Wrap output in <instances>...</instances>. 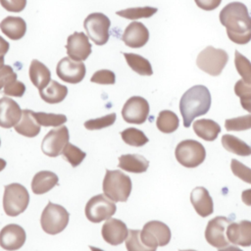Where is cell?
Wrapping results in <instances>:
<instances>
[{
    "mask_svg": "<svg viewBox=\"0 0 251 251\" xmlns=\"http://www.w3.org/2000/svg\"><path fill=\"white\" fill-rule=\"evenodd\" d=\"M219 18L232 42L246 44L251 40V16L243 3L231 2L226 5Z\"/></svg>",
    "mask_w": 251,
    "mask_h": 251,
    "instance_id": "1",
    "label": "cell"
},
{
    "mask_svg": "<svg viewBox=\"0 0 251 251\" xmlns=\"http://www.w3.org/2000/svg\"><path fill=\"white\" fill-rule=\"evenodd\" d=\"M211 102L210 91L204 85H194L186 90L179 101L183 126L188 127L195 118L205 115L211 107Z\"/></svg>",
    "mask_w": 251,
    "mask_h": 251,
    "instance_id": "2",
    "label": "cell"
},
{
    "mask_svg": "<svg viewBox=\"0 0 251 251\" xmlns=\"http://www.w3.org/2000/svg\"><path fill=\"white\" fill-rule=\"evenodd\" d=\"M130 177L119 170H107L103 179V192L114 202H126L131 192Z\"/></svg>",
    "mask_w": 251,
    "mask_h": 251,
    "instance_id": "3",
    "label": "cell"
},
{
    "mask_svg": "<svg viewBox=\"0 0 251 251\" xmlns=\"http://www.w3.org/2000/svg\"><path fill=\"white\" fill-rule=\"evenodd\" d=\"M29 203L27 189L17 182L8 184L4 188L3 208L6 215L17 217L25 211Z\"/></svg>",
    "mask_w": 251,
    "mask_h": 251,
    "instance_id": "4",
    "label": "cell"
},
{
    "mask_svg": "<svg viewBox=\"0 0 251 251\" xmlns=\"http://www.w3.org/2000/svg\"><path fill=\"white\" fill-rule=\"evenodd\" d=\"M69 218L70 214L63 206L48 202L41 214L40 225L46 233L55 235L67 227Z\"/></svg>",
    "mask_w": 251,
    "mask_h": 251,
    "instance_id": "5",
    "label": "cell"
},
{
    "mask_svg": "<svg viewBox=\"0 0 251 251\" xmlns=\"http://www.w3.org/2000/svg\"><path fill=\"white\" fill-rule=\"evenodd\" d=\"M176 161L185 168H196L201 165L206 158L204 146L193 139L180 141L175 150Z\"/></svg>",
    "mask_w": 251,
    "mask_h": 251,
    "instance_id": "6",
    "label": "cell"
},
{
    "mask_svg": "<svg viewBox=\"0 0 251 251\" xmlns=\"http://www.w3.org/2000/svg\"><path fill=\"white\" fill-rule=\"evenodd\" d=\"M227 60L228 55L225 50L208 46L198 54L196 65L201 71L217 76L226 67Z\"/></svg>",
    "mask_w": 251,
    "mask_h": 251,
    "instance_id": "7",
    "label": "cell"
},
{
    "mask_svg": "<svg viewBox=\"0 0 251 251\" xmlns=\"http://www.w3.org/2000/svg\"><path fill=\"white\" fill-rule=\"evenodd\" d=\"M110 25V19L102 13H91L83 22L88 38L97 45H104L108 41Z\"/></svg>",
    "mask_w": 251,
    "mask_h": 251,
    "instance_id": "8",
    "label": "cell"
},
{
    "mask_svg": "<svg viewBox=\"0 0 251 251\" xmlns=\"http://www.w3.org/2000/svg\"><path fill=\"white\" fill-rule=\"evenodd\" d=\"M172 237L170 227L163 222L150 221L143 226L140 232L141 241L150 248L166 246Z\"/></svg>",
    "mask_w": 251,
    "mask_h": 251,
    "instance_id": "9",
    "label": "cell"
},
{
    "mask_svg": "<svg viewBox=\"0 0 251 251\" xmlns=\"http://www.w3.org/2000/svg\"><path fill=\"white\" fill-rule=\"evenodd\" d=\"M117 210L114 201L107 198L104 194L91 197L85 205V216L92 223H100L110 219Z\"/></svg>",
    "mask_w": 251,
    "mask_h": 251,
    "instance_id": "10",
    "label": "cell"
},
{
    "mask_svg": "<svg viewBox=\"0 0 251 251\" xmlns=\"http://www.w3.org/2000/svg\"><path fill=\"white\" fill-rule=\"evenodd\" d=\"M70 134L66 126L49 130L41 142V150L48 157H57L69 143Z\"/></svg>",
    "mask_w": 251,
    "mask_h": 251,
    "instance_id": "11",
    "label": "cell"
},
{
    "mask_svg": "<svg viewBox=\"0 0 251 251\" xmlns=\"http://www.w3.org/2000/svg\"><path fill=\"white\" fill-rule=\"evenodd\" d=\"M149 111L150 107L146 99L141 96H132L124 104L122 116L128 124L141 125L147 120Z\"/></svg>",
    "mask_w": 251,
    "mask_h": 251,
    "instance_id": "12",
    "label": "cell"
},
{
    "mask_svg": "<svg viewBox=\"0 0 251 251\" xmlns=\"http://www.w3.org/2000/svg\"><path fill=\"white\" fill-rule=\"evenodd\" d=\"M232 221L224 216H217L210 220L205 229V238L207 242L216 248H223L228 245V240L225 231Z\"/></svg>",
    "mask_w": 251,
    "mask_h": 251,
    "instance_id": "13",
    "label": "cell"
},
{
    "mask_svg": "<svg viewBox=\"0 0 251 251\" xmlns=\"http://www.w3.org/2000/svg\"><path fill=\"white\" fill-rule=\"evenodd\" d=\"M56 73L59 78L68 83H78L85 76V65L81 62L74 61L69 57L62 58L57 64Z\"/></svg>",
    "mask_w": 251,
    "mask_h": 251,
    "instance_id": "14",
    "label": "cell"
},
{
    "mask_svg": "<svg viewBox=\"0 0 251 251\" xmlns=\"http://www.w3.org/2000/svg\"><path fill=\"white\" fill-rule=\"evenodd\" d=\"M67 54L74 61L81 62L91 54V44L88 36L83 32H74L67 39Z\"/></svg>",
    "mask_w": 251,
    "mask_h": 251,
    "instance_id": "15",
    "label": "cell"
},
{
    "mask_svg": "<svg viewBox=\"0 0 251 251\" xmlns=\"http://www.w3.org/2000/svg\"><path fill=\"white\" fill-rule=\"evenodd\" d=\"M25 229L16 224L5 226L0 230V246L7 251H16L25 242Z\"/></svg>",
    "mask_w": 251,
    "mask_h": 251,
    "instance_id": "16",
    "label": "cell"
},
{
    "mask_svg": "<svg viewBox=\"0 0 251 251\" xmlns=\"http://www.w3.org/2000/svg\"><path fill=\"white\" fill-rule=\"evenodd\" d=\"M103 239L111 245H119L126 239L128 229L126 225L119 219H108L102 226Z\"/></svg>",
    "mask_w": 251,
    "mask_h": 251,
    "instance_id": "17",
    "label": "cell"
},
{
    "mask_svg": "<svg viewBox=\"0 0 251 251\" xmlns=\"http://www.w3.org/2000/svg\"><path fill=\"white\" fill-rule=\"evenodd\" d=\"M227 240L243 247L251 246V222L242 220L239 223H230L226 230Z\"/></svg>",
    "mask_w": 251,
    "mask_h": 251,
    "instance_id": "18",
    "label": "cell"
},
{
    "mask_svg": "<svg viewBox=\"0 0 251 251\" xmlns=\"http://www.w3.org/2000/svg\"><path fill=\"white\" fill-rule=\"evenodd\" d=\"M20 105L9 97L0 98V126L10 128L15 126L22 118Z\"/></svg>",
    "mask_w": 251,
    "mask_h": 251,
    "instance_id": "19",
    "label": "cell"
},
{
    "mask_svg": "<svg viewBox=\"0 0 251 251\" xmlns=\"http://www.w3.org/2000/svg\"><path fill=\"white\" fill-rule=\"evenodd\" d=\"M149 39V31L147 27L139 22L130 23L125 29L122 40L131 48L143 47Z\"/></svg>",
    "mask_w": 251,
    "mask_h": 251,
    "instance_id": "20",
    "label": "cell"
},
{
    "mask_svg": "<svg viewBox=\"0 0 251 251\" xmlns=\"http://www.w3.org/2000/svg\"><path fill=\"white\" fill-rule=\"evenodd\" d=\"M190 202L196 213L203 218L210 216L214 211L212 197L209 191L203 186L193 188L190 193Z\"/></svg>",
    "mask_w": 251,
    "mask_h": 251,
    "instance_id": "21",
    "label": "cell"
},
{
    "mask_svg": "<svg viewBox=\"0 0 251 251\" xmlns=\"http://www.w3.org/2000/svg\"><path fill=\"white\" fill-rule=\"evenodd\" d=\"M1 31L12 40H19L26 31L25 21L21 17L8 16L0 23Z\"/></svg>",
    "mask_w": 251,
    "mask_h": 251,
    "instance_id": "22",
    "label": "cell"
},
{
    "mask_svg": "<svg viewBox=\"0 0 251 251\" xmlns=\"http://www.w3.org/2000/svg\"><path fill=\"white\" fill-rule=\"evenodd\" d=\"M58 176L50 171H40L36 173L31 180V189L34 194L40 195L50 191L58 184Z\"/></svg>",
    "mask_w": 251,
    "mask_h": 251,
    "instance_id": "23",
    "label": "cell"
},
{
    "mask_svg": "<svg viewBox=\"0 0 251 251\" xmlns=\"http://www.w3.org/2000/svg\"><path fill=\"white\" fill-rule=\"evenodd\" d=\"M40 125L37 123L34 112L28 109L23 110L20 122L14 126L15 130L24 136L34 137L40 132Z\"/></svg>",
    "mask_w": 251,
    "mask_h": 251,
    "instance_id": "24",
    "label": "cell"
},
{
    "mask_svg": "<svg viewBox=\"0 0 251 251\" xmlns=\"http://www.w3.org/2000/svg\"><path fill=\"white\" fill-rule=\"evenodd\" d=\"M28 75L32 84L38 90L46 87L51 81V73L49 69L43 63L36 59H33L31 61Z\"/></svg>",
    "mask_w": 251,
    "mask_h": 251,
    "instance_id": "25",
    "label": "cell"
},
{
    "mask_svg": "<svg viewBox=\"0 0 251 251\" xmlns=\"http://www.w3.org/2000/svg\"><path fill=\"white\" fill-rule=\"evenodd\" d=\"M118 166L126 172L141 174L147 171L149 161L139 154H125L119 157Z\"/></svg>",
    "mask_w": 251,
    "mask_h": 251,
    "instance_id": "26",
    "label": "cell"
},
{
    "mask_svg": "<svg viewBox=\"0 0 251 251\" xmlns=\"http://www.w3.org/2000/svg\"><path fill=\"white\" fill-rule=\"evenodd\" d=\"M193 130L200 138L206 141H214L221 132V126L215 121L201 119L194 122Z\"/></svg>",
    "mask_w": 251,
    "mask_h": 251,
    "instance_id": "27",
    "label": "cell"
},
{
    "mask_svg": "<svg viewBox=\"0 0 251 251\" xmlns=\"http://www.w3.org/2000/svg\"><path fill=\"white\" fill-rule=\"evenodd\" d=\"M38 91L41 99L49 104H57L62 102L68 94L67 86L59 83L56 80H51L46 87Z\"/></svg>",
    "mask_w": 251,
    "mask_h": 251,
    "instance_id": "28",
    "label": "cell"
},
{
    "mask_svg": "<svg viewBox=\"0 0 251 251\" xmlns=\"http://www.w3.org/2000/svg\"><path fill=\"white\" fill-rule=\"evenodd\" d=\"M222 144L224 148L233 154L238 156H250L251 155V146L246 142L239 139L238 137L231 134H225L222 136Z\"/></svg>",
    "mask_w": 251,
    "mask_h": 251,
    "instance_id": "29",
    "label": "cell"
},
{
    "mask_svg": "<svg viewBox=\"0 0 251 251\" xmlns=\"http://www.w3.org/2000/svg\"><path fill=\"white\" fill-rule=\"evenodd\" d=\"M129 68L140 75H151L153 74L150 62L141 55L134 53H124Z\"/></svg>",
    "mask_w": 251,
    "mask_h": 251,
    "instance_id": "30",
    "label": "cell"
},
{
    "mask_svg": "<svg viewBox=\"0 0 251 251\" xmlns=\"http://www.w3.org/2000/svg\"><path fill=\"white\" fill-rule=\"evenodd\" d=\"M178 125L179 120L177 116L170 110L161 111L156 120V126L158 129L163 133H172L176 131L178 127Z\"/></svg>",
    "mask_w": 251,
    "mask_h": 251,
    "instance_id": "31",
    "label": "cell"
},
{
    "mask_svg": "<svg viewBox=\"0 0 251 251\" xmlns=\"http://www.w3.org/2000/svg\"><path fill=\"white\" fill-rule=\"evenodd\" d=\"M121 136H122V139L125 141V143L134 147L143 146L149 141L145 133L142 130L137 129L135 127L126 128L121 132Z\"/></svg>",
    "mask_w": 251,
    "mask_h": 251,
    "instance_id": "32",
    "label": "cell"
},
{
    "mask_svg": "<svg viewBox=\"0 0 251 251\" xmlns=\"http://www.w3.org/2000/svg\"><path fill=\"white\" fill-rule=\"evenodd\" d=\"M157 12V8L154 7H139V8H127L125 10L117 11L116 14L120 17L128 20H137L141 18H150Z\"/></svg>",
    "mask_w": 251,
    "mask_h": 251,
    "instance_id": "33",
    "label": "cell"
},
{
    "mask_svg": "<svg viewBox=\"0 0 251 251\" xmlns=\"http://www.w3.org/2000/svg\"><path fill=\"white\" fill-rule=\"evenodd\" d=\"M34 116L37 123L43 126H61L67 122V117L64 114L36 112Z\"/></svg>",
    "mask_w": 251,
    "mask_h": 251,
    "instance_id": "34",
    "label": "cell"
},
{
    "mask_svg": "<svg viewBox=\"0 0 251 251\" xmlns=\"http://www.w3.org/2000/svg\"><path fill=\"white\" fill-rule=\"evenodd\" d=\"M139 229H129L126 239V247L127 251H156L157 248L147 247L140 238Z\"/></svg>",
    "mask_w": 251,
    "mask_h": 251,
    "instance_id": "35",
    "label": "cell"
},
{
    "mask_svg": "<svg viewBox=\"0 0 251 251\" xmlns=\"http://www.w3.org/2000/svg\"><path fill=\"white\" fill-rule=\"evenodd\" d=\"M234 65L237 73L246 83L251 82V62L238 51L234 52Z\"/></svg>",
    "mask_w": 251,
    "mask_h": 251,
    "instance_id": "36",
    "label": "cell"
},
{
    "mask_svg": "<svg viewBox=\"0 0 251 251\" xmlns=\"http://www.w3.org/2000/svg\"><path fill=\"white\" fill-rule=\"evenodd\" d=\"M62 154L64 158L72 165V167H77L86 157L85 152L70 142L65 146Z\"/></svg>",
    "mask_w": 251,
    "mask_h": 251,
    "instance_id": "37",
    "label": "cell"
},
{
    "mask_svg": "<svg viewBox=\"0 0 251 251\" xmlns=\"http://www.w3.org/2000/svg\"><path fill=\"white\" fill-rule=\"evenodd\" d=\"M225 127L228 131H242L251 128V115H245L237 118L227 119L225 122Z\"/></svg>",
    "mask_w": 251,
    "mask_h": 251,
    "instance_id": "38",
    "label": "cell"
},
{
    "mask_svg": "<svg viewBox=\"0 0 251 251\" xmlns=\"http://www.w3.org/2000/svg\"><path fill=\"white\" fill-rule=\"evenodd\" d=\"M116 118H117L116 113H111L101 118L91 119L84 123V127L88 130H97V129L105 128L112 126L116 122Z\"/></svg>",
    "mask_w": 251,
    "mask_h": 251,
    "instance_id": "39",
    "label": "cell"
},
{
    "mask_svg": "<svg viewBox=\"0 0 251 251\" xmlns=\"http://www.w3.org/2000/svg\"><path fill=\"white\" fill-rule=\"evenodd\" d=\"M230 169L232 174L235 176L251 184V169L250 168H248L238 160L232 159L230 162Z\"/></svg>",
    "mask_w": 251,
    "mask_h": 251,
    "instance_id": "40",
    "label": "cell"
},
{
    "mask_svg": "<svg viewBox=\"0 0 251 251\" xmlns=\"http://www.w3.org/2000/svg\"><path fill=\"white\" fill-rule=\"evenodd\" d=\"M90 81L98 84H114L116 82V75L110 70H100L92 75Z\"/></svg>",
    "mask_w": 251,
    "mask_h": 251,
    "instance_id": "41",
    "label": "cell"
},
{
    "mask_svg": "<svg viewBox=\"0 0 251 251\" xmlns=\"http://www.w3.org/2000/svg\"><path fill=\"white\" fill-rule=\"evenodd\" d=\"M25 85L22 81H19L17 79L8 83L3 89V94L14 97H22L25 94Z\"/></svg>",
    "mask_w": 251,
    "mask_h": 251,
    "instance_id": "42",
    "label": "cell"
},
{
    "mask_svg": "<svg viewBox=\"0 0 251 251\" xmlns=\"http://www.w3.org/2000/svg\"><path fill=\"white\" fill-rule=\"evenodd\" d=\"M15 79H17V74L11 66L4 65L0 68V90Z\"/></svg>",
    "mask_w": 251,
    "mask_h": 251,
    "instance_id": "43",
    "label": "cell"
},
{
    "mask_svg": "<svg viewBox=\"0 0 251 251\" xmlns=\"http://www.w3.org/2000/svg\"><path fill=\"white\" fill-rule=\"evenodd\" d=\"M1 6L13 13L22 12L26 6V0H0Z\"/></svg>",
    "mask_w": 251,
    "mask_h": 251,
    "instance_id": "44",
    "label": "cell"
},
{
    "mask_svg": "<svg viewBox=\"0 0 251 251\" xmlns=\"http://www.w3.org/2000/svg\"><path fill=\"white\" fill-rule=\"evenodd\" d=\"M234 92L240 99L251 98V82L246 83L242 79L236 81L234 85Z\"/></svg>",
    "mask_w": 251,
    "mask_h": 251,
    "instance_id": "45",
    "label": "cell"
},
{
    "mask_svg": "<svg viewBox=\"0 0 251 251\" xmlns=\"http://www.w3.org/2000/svg\"><path fill=\"white\" fill-rule=\"evenodd\" d=\"M196 5L205 11H211L218 8L222 0H194Z\"/></svg>",
    "mask_w": 251,
    "mask_h": 251,
    "instance_id": "46",
    "label": "cell"
},
{
    "mask_svg": "<svg viewBox=\"0 0 251 251\" xmlns=\"http://www.w3.org/2000/svg\"><path fill=\"white\" fill-rule=\"evenodd\" d=\"M10 44L2 36H0V57H3L9 50Z\"/></svg>",
    "mask_w": 251,
    "mask_h": 251,
    "instance_id": "47",
    "label": "cell"
},
{
    "mask_svg": "<svg viewBox=\"0 0 251 251\" xmlns=\"http://www.w3.org/2000/svg\"><path fill=\"white\" fill-rule=\"evenodd\" d=\"M241 199L245 205L251 206V188L242 191Z\"/></svg>",
    "mask_w": 251,
    "mask_h": 251,
    "instance_id": "48",
    "label": "cell"
},
{
    "mask_svg": "<svg viewBox=\"0 0 251 251\" xmlns=\"http://www.w3.org/2000/svg\"><path fill=\"white\" fill-rule=\"evenodd\" d=\"M240 105L241 107L248 111L249 113H251V98H248V99H240Z\"/></svg>",
    "mask_w": 251,
    "mask_h": 251,
    "instance_id": "49",
    "label": "cell"
},
{
    "mask_svg": "<svg viewBox=\"0 0 251 251\" xmlns=\"http://www.w3.org/2000/svg\"><path fill=\"white\" fill-rule=\"evenodd\" d=\"M218 251H242V250L239 249L238 247H236V245L235 246H228L227 245L225 248H219Z\"/></svg>",
    "mask_w": 251,
    "mask_h": 251,
    "instance_id": "50",
    "label": "cell"
},
{
    "mask_svg": "<svg viewBox=\"0 0 251 251\" xmlns=\"http://www.w3.org/2000/svg\"><path fill=\"white\" fill-rule=\"evenodd\" d=\"M6 161L4 160V159H2V158H0V172L1 171H3L4 169H5V167H6Z\"/></svg>",
    "mask_w": 251,
    "mask_h": 251,
    "instance_id": "51",
    "label": "cell"
},
{
    "mask_svg": "<svg viewBox=\"0 0 251 251\" xmlns=\"http://www.w3.org/2000/svg\"><path fill=\"white\" fill-rule=\"evenodd\" d=\"M89 248H90L91 251H104V250H102L100 248H97V247H94V246H89Z\"/></svg>",
    "mask_w": 251,
    "mask_h": 251,
    "instance_id": "52",
    "label": "cell"
},
{
    "mask_svg": "<svg viewBox=\"0 0 251 251\" xmlns=\"http://www.w3.org/2000/svg\"><path fill=\"white\" fill-rule=\"evenodd\" d=\"M4 66V57H0V68Z\"/></svg>",
    "mask_w": 251,
    "mask_h": 251,
    "instance_id": "53",
    "label": "cell"
},
{
    "mask_svg": "<svg viewBox=\"0 0 251 251\" xmlns=\"http://www.w3.org/2000/svg\"><path fill=\"white\" fill-rule=\"evenodd\" d=\"M178 251H196V250H192V249H188V250H178Z\"/></svg>",
    "mask_w": 251,
    "mask_h": 251,
    "instance_id": "54",
    "label": "cell"
},
{
    "mask_svg": "<svg viewBox=\"0 0 251 251\" xmlns=\"http://www.w3.org/2000/svg\"><path fill=\"white\" fill-rule=\"evenodd\" d=\"M0 145H1V140H0Z\"/></svg>",
    "mask_w": 251,
    "mask_h": 251,
    "instance_id": "55",
    "label": "cell"
}]
</instances>
